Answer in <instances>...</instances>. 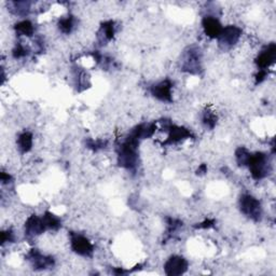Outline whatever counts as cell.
<instances>
[{
    "mask_svg": "<svg viewBox=\"0 0 276 276\" xmlns=\"http://www.w3.org/2000/svg\"><path fill=\"white\" fill-rule=\"evenodd\" d=\"M276 59V46L274 44H271L260 52L258 58L256 59V64L259 70H265L272 65Z\"/></svg>",
    "mask_w": 276,
    "mask_h": 276,
    "instance_id": "cell-7",
    "label": "cell"
},
{
    "mask_svg": "<svg viewBox=\"0 0 276 276\" xmlns=\"http://www.w3.org/2000/svg\"><path fill=\"white\" fill-rule=\"evenodd\" d=\"M34 25L30 21H22L15 25V31L20 36L31 37L34 34Z\"/></svg>",
    "mask_w": 276,
    "mask_h": 276,
    "instance_id": "cell-15",
    "label": "cell"
},
{
    "mask_svg": "<svg viewBox=\"0 0 276 276\" xmlns=\"http://www.w3.org/2000/svg\"><path fill=\"white\" fill-rule=\"evenodd\" d=\"M9 180H11V176L9 175V174H7V173L2 172L1 173V182L3 184H6V183H9Z\"/></svg>",
    "mask_w": 276,
    "mask_h": 276,
    "instance_id": "cell-24",
    "label": "cell"
},
{
    "mask_svg": "<svg viewBox=\"0 0 276 276\" xmlns=\"http://www.w3.org/2000/svg\"><path fill=\"white\" fill-rule=\"evenodd\" d=\"M250 154L251 153H249L248 150L243 148V147L237 149L235 152V159H236L237 164H239L240 166H246L249 161Z\"/></svg>",
    "mask_w": 276,
    "mask_h": 276,
    "instance_id": "cell-18",
    "label": "cell"
},
{
    "mask_svg": "<svg viewBox=\"0 0 276 276\" xmlns=\"http://www.w3.org/2000/svg\"><path fill=\"white\" fill-rule=\"evenodd\" d=\"M214 226V220H205L203 223H201V225L198 226V228H199V229H208V228H211Z\"/></svg>",
    "mask_w": 276,
    "mask_h": 276,
    "instance_id": "cell-23",
    "label": "cell"
},
{
    "mask_svg": "<svg viewBox=\"0 0 276 276\" xmlns=\"http://www.w3.org/2000/svg\"><path fill=\"white\" fill-rule=\"evenodd\" d=\"M28 260L31 261V263L32 264V266H34L35 269H38V270H44V269L51 268V266H53V264H54L53 258H51V257L44 256L36 249L31 250V253L28 254Z\"/></svg>",
    "mask_w": 276,
    "mask_h": 276,
    "instance_id": "cell-10",
    "label": "cell"
},
{
    "mask_svg": "<svg viewBox=\"0 0 276 276\" xmlns=\"http://www.w3.org/2000/svg\"><path fill=\"white\" fill-rule=\"evenodd\" d=\"M240 207L242 213L253 220L258 221L262 215V207H261L260 202L249 194L242 196L240 199Z\"/></svg>",
    "mask_w": 276,
    "mask_h": 276,
    "instance_id": "cell-3",
    "label": "cell"
},
{
    "mask_svg": "<svg viewBox=\"0 0 276 276\" xmlns=\"http://www.w3.org/2000/svg\"><path fill=\"white\" fill-rule=\"evenodd\" d=\"M242 35V30L236 26H227L223 27L221 31L220 36L218 37L219 44L223 47H231L237 44V41L240 40Z\"/></svg>",
    "mask_w": 276,
    "mask_h": 276,
    "instance_id": "cell-6",
    "label": "cell"
},
{
    "mask_svg": "<svg viewBox=\"0 0 276 276\" xmlns=\"http://www.w3.org/2000/svg\"><path fill=\"white\" fill-rule=\"evenodd\" d=\"M13 241V233L12 231H2L1 232V244H4L7 242H12Z\"/></svg>",
    "mask_w": 276,
    "mask_h": 276,
    "instance_id": "cell-21",
    "label": "cell"
},
{
    "mask_svg": "<svg viewBox=\"0 0 276 276\" xmlns=\"http://www.w3.org/2000/svg\"><path fill=\"white\" fill-rule=\"evenodd\" d=\"M75 25V21L73 16H66L64 18H61L59 22V28L61 32L64 34H69L73 31Z\"/></svg>",
    "mask_w": 276,
    "mask_h": 276,
    "instance_id": "cell-17",
    "label": "cell"
},
{
    "mask_svg": "<svg viewBox=\"0 0 276 276\" xmlns=\"http://www.w3.org/2000/svg\"><path fill=\"white\" fill-rule=\"evenodd\" d=\"M247 166L249 168L250 174L254 179H262L270 172V163L268 155L262 152H257L255 154H250V158Z\"/></svg>",
    "mask_w": 276,
    "mask_h": 276,
    "instance_id": "cell-2",
    "label": "cell"
},
{
    "mask_svg": "<svg viewBox=\"0 0 276 276\" xmlns=\"http://www.w3.org/2000/svg\"><path fill=\"white\" fill-rule=\"evenodd\" d=\"M188 269V261L182 256H172L164 264L166 275L177 276L184 274Z\"/></svg>",
    "mask_w": 276,
    "mask_h": 276,
    "instance_id": "cell-5",
    "label": "cell"
},
{
    "mask_svg": "<svg viewBox=\"0 0 276 276\" xmlns=\"http://www.w3.org/2000/svg\"><path fill=\"white\" fill-rule=\"evenodd\" d=\"M42 220H44L46 229H50V230H58L61 226V219L49 212H46L45 215L42 216Z\"/></svg>",
    "mask_w": 276,
    "mask_h": 276,
    "instance_id": "cell-14",
    "label": "cell"
},
{
    "mask_svg": "<svg viewBox=\"0 0 276 276\" xmlns=\"http://www.w3.org/2000/svg\"><path fill=\"white\" fill-rule=\"evenodd\" d=\"M17 147L23 153L31 151L32 147V135L30 132H24L17 138Z\"/></svg>",
    "mask_w": 276,
    "mask_h": 276,
    "instance_id": "cell-13",
    "label": "cell"
},
{
    "mask_svg": "<svg viewBox=\"0 0 276 276\" xmlns=\"http://www.w3.org/2000/svg\"><path fill=\"white\" fill-rule=\"evenodd\" d=\"M70 245L71 249H73L76 254L83 257L92 256L94 251V246L92 243L85 236L76 234V233H73L70 236Z\"/></svg>",
    "mask_w": 276,
    "mask_h": 276,
    "instance_id": "cell-4",
    "label": "cell"
},
{
    "mask_svg": "<svg viewBox=\"0 0 276 276\" xmlns=\"http://www.w3.org/2000/svg\"><path fill=\"white\" fill-rule=\"evenodd\" d=\"M28 54V50L26 49L25 46L22 45H17L13 50V56L14 59H22L25 58V56Z\"/></svg>",
    "mask_w": 276,
    "mask_h": 276,
    "instance_id": "cell-20",
    "label": "cell"
},
{
    "mask_svg": "<svg viewBox=\"0 0 276 276\" xmlns=\"http://www.w3.org/2000/svg\"><path fill=\"white\" fill-rule=\"evenodd\" d=\"M166 130L169 131V138L165 144H174V142H178L191 136V133L184 127L169 124L166 126Z\"/></svg>",
    "mask_w": 276,
    "mask_h": 276,
    "instance_id": "cell-12",
    "label": "cell"
},
{
    "mask_svg": "<svg viewBox=\"0 0 276 276\" xmlns=\"http://www.w3.org/2000/svg\"><path fill=\"white\" fill-rule=\"evenodd\" d=\"M138 145H139V139L132 134L128 135V137L120 146V148H119L118 152L119 165L127 169H132L135 168L138 161V154H137Z\"/></svg>",
    "mask_w": 276,
    "mask_h": 276,
    "instance_id": "cell-1",
    "label": "cell"
},
{
    "mask_svg": "<svg viewBox=\"0 0 276 276\" xmlns=\"http://www.w3.org/2000/svg\"><path fill=\"white\" fill-rule=\"evenodd\" d=\"M266 75H268V73H266V70H259V73L257 74V76H256V82L257 83L262 82V81L264 80V78L266 77Z\"/></svg>",
    "mask_w": 276,
    "mask_h": 276,
    "instance_id": "cell-22",
    "label": "cell"
},
{
    "mask_svg": "<svg viewBox=\"0 0 276 276\" xmlns=\"http://www.w3.org/2000/svg\"><path fill=\"white\" fill-rule=\"evenodd\" d=\"M46 230L45 222L42 220V217L39 218L36 215H32L27 219L25 223V233L28 236H37L40 235Z\"/></svg>",
    "mask_w": 276,
    "mask_h": 276,
    "instance_id": "cell-11",
    "label": "cell"
},
{
    "mask_svg": "<svg viewBox=\"0 0 276 276\" xmlns=\"http://www.w3.org/2000/svg\"><path fill=\"white\" fill-rule=\"evenodd\" d=\"M102 35L105 40H111L115 36V23L112 21L105 22L102 26Z\"/></svg>",
    "mask_w": 276,
    "mask_h": 276,
    "instance_id": "cell-16",
    "label": "cell"
},
{
    "mask_svg": "<svg viewBox=\"0 0 276 276\" xmlns=\"http://www.w3.org/2000/svg\"><path fill=\"white\" fill-rule=\"evenodd\" d=\"M172 82L169 80H164L162 82L155 84L152 88L151 92L152 95L161 102H172Z\"/></svg>",
    "mask_w": 276,
    "mask_h": 276,
    "instance_id": "cell-8",
    "label": "cell"
},
{
    "mask_svg": "<svg viewBox=\"0 0 276 276\" xmlns=\"http://www.w3.org/2000/svg\"><path fill=\"white\" fill-rule=\"evenodd\" d=\"M203 30L205 31V34L207 37L212 38V39H218V37L220 36L222 26L220 22H219L216 17L214 16H205L203 18L202 22Z\"/></svg>",
    "mask_w": 276,
    "mask_h": 276,
    "instance_id": "cell-9",
    "label": "cell"
},
{
    "mask_svg": "<svg viewBox=\"0 0 276 276\" xmlns=\"http://www.w3.org/2000/svg\"><path fill=\"white\" fill-rule=\"evenodd\" d=\"M216 120H217L216 116L214 115V113L211 112V111L205 112V115H204V117H203L204 125H205L208 128H214V126L216 125V122H217Z\"/></svg>",
    "mask_w": 276,
    "mask_h": 276,
    "instance_id": "cell-19",
    "label": "cell"
}]
</instances>
